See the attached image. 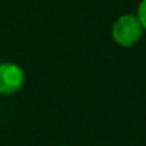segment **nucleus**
I'll return each instance as SVG.
<instances>
[{
    "label": "nucleus",
    "instance_id": "1",
    "mask_svg": "<svg viewBox=\"0 0 146 146\" xmlns=\"http://www.w3.org/2000/svg\"><path fill=\"white\" fill-rule=\"evenodd\" d=\"M143 27L135 14H124L118 17L111 27V38L121 47H132L140 41Z\"/></svg>",
    "mask_w": 146,
    "mask_h": 146
},
{
    "label": "nucleus",
    "instance_id": "2",
    "mask_svg": "<svg viewBox=\"0 0 146 146\" xmlns=\"http://www.w3.org/2000/svg\"><path fill=\"white\" fill-rule=\"evenodd\" d=\"M25 85V72L16 63H0V94H16Z\"/></svg>",
    "mask_w": 146,
    "mask_h": 146
},
{
    "label": "nucleus",
    "instance_id": "3",
    "mask_svg": "<svg viewBox=\"0 0 146 146\" xmlns=\"http://www.w3.org/2000/svg\"><path fill=\"white\" fill-rule=\"evenodd\" d=\"M137 17H138L140 24H141L143 30H146V0H141L138 5V11H137Z\"/></svg>",
    "mask_w": 146,
    "mask_h": 146
}]
</instances>
